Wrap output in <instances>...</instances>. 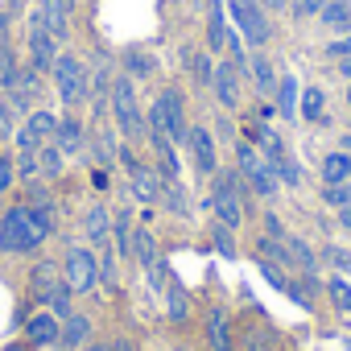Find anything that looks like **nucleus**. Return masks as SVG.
Instances as JSON below:
<instances>
[{"label":"nucleus","mask_w":351,"mask_h":351,"mask_svg":"<svg viewBox=\"0 0 351 351\" xmlns=\"http://www.w3.org/2000/svg\"><path fill=\"white\" fill-rule=\"evenodd\" d=\"M252 203H256V195L240 178V169L236 165H219L215 178L207 182V195H203V207L211 211V219L232 228V232H244V223L252 215Z\"/></svg>","instance_id":"f257e3e1"},{"label":"nucleus","mask_w":351,"mask_h":351,"mask_svg":"<svg viewBox=\"0 0 351 351\" xmlns=\"http://www.w3.org/2000/svg\"><path fill=\"white\" fill-rule=\"evenodd\" d=\"M50 240L29 223L25 203H9L0 211V256H13V261H34Z\"/></svg>","instance_id":"f03ea898"},{"label":"nucleus","mask_w":351,"mask_h":351,"mask_svg":"<svg viewBox=\"0 0 351 351\" xmlns=\"http://www.w3.org/2000/svg\"><path fill=\"white\" fill-rule=\"evenodd\" d=\"M108 108H112V124H116V132L124 136V141H145V108H141V99H136V83L128 79V75H116L112 79V95H108Z\"/></svg>","instance_id":"7ed1b4c3"},{"label":"nucleus","mask_w":351,"mask_h":351,"mask_svg":"<svg viewBox=\"0 0 351 351\" xmlns=\"http://www.w3.org/2000/svg\"><path fill=\"white\" fill-rule=\"evenodd\" d=\"M232 149H236V169H240V178L248 182V191L256 195V203H273L281 195V182H277L273 165L261 157V149L252 141H236Z\"/></svg>","instance_id":"20e7f679"},{"label":"nucleus","mask_w":351,"mask_h":351,"mask_svg":"<svg viewBox=\"0 0 351 351\" xmlns=\"http://www.w3.org/2000/svg\"><path fill=\"white\" fill-rule=\"evenodd\" d=\"M145 124L149 128H161L173 145H186V132H191V120H186V99H182V91L178 87H165V91H157V99H153V108H149V116H145Z\"/></svg>","instance_id":"39448f33"},{"label":"nucleus","mask_w":351,"mask_h":351,"mask_svg":"<svg viewBox=\"0 0 351 351\" xmlns=\"http://www.w3.org/2000/svg\"><path fill=\"white\" fill-rule=\"evenodd\" d=\"M50 83H54V95H58V104L71 112V108H79L87 95H91V75H87V66L79 62V54H58V62H54V71H50Z\"/></svg>","instance_id":"423d86ee"},{"label":"nucleus","mask_w":351,"mask_h":351,"mask_svg":"<svg viewBox=\"0 0 351 351\" xmlns=\"http://www.w3.org/2000/svg\"><path fill=\"white\" fill-rule=\"evenodd\" d=\"M58 261H62V281L71 285L75 298L99 289V252H95V248H87V244H66V252H62Z\"/></svg>","instance_id":"0eeeda50"},{"label":"nucleus","mask_w":351,"mask_h":351,"mask_svg":"<svg viewBox=\"0 0 351 351\" xmlns=\"http://www.w3.org/2000/svg\"><path fill=\"white\" fill-rule=\"evenodd\" d=\"M116 161L128 173V199L141 203V207H157V199H161V173H157V165L153 161H141L128 145H120V157Z\"/></svg>","instance_id":"6e6552de"},{"label":"nucleus","mask_w":351,"mask_h":351,"mask_svg":"<svg viewBox=\"0 0 351 351\" xmlns=\"http://www.w3.org/2000/svg\"><path fill=\"white\" fill-rule=\"evenodd\" d=\"M58 54H62V42L38 21V17H29V25H25V66L34 71V75H50L54 71V62H58Z\"/></svg>","instance_id":"1a4fd4ad"},{"label":"nucleus","mask_w":351,"mask_h":351,"mask_svg":"<svg viewBox=\"0 0 351 351\" xmlns=\"http://www.w3.org/2000/svg\"><path fill=\"white\" fill-rule=\"evenodd\" d=\"M186 157H191V169L199 173V182H211L215 178V169H219V141L207 124H191L186 132Z\"/></svg>","instance_id":"9d476101"},{"label":"nucleus","mask_w":351,"mask_h":351,"mask_svg":"<svg viewBox=\"0 0 351 351\" xmlns=\"http://www.w3.org/2000/svg\"><path fill=\"white\" fill-rule=\"evenodd\" d=\"M228 13H232L236 29L244 34V42H248L252 50H265V46H269L273 29H269V17H265V9H261V0H228Z\"/></svg>","instance_id":"9b49d317"},{"label":"nucleus","mask_w":351,"mask_h":351,"mask_svg":"<svg viewBox=\"0 0 351 351\" xmlns=\"http://www.w3.org/2000/svg\"><path fill=\"white\" fill-rule=\"evenodd\" d=\"M54 128H58V116L46 112V108H34L25 116V124H17V132H13L17 153H38L42 145H50L54 141Z\"/></svg>","instance_id":"f8f14e48"},{"label":"nucleus","mask_w":351,"mask_h":351,"mask_svg":"<svg viewBox=\"0 0 351 351\" xmlns=\"http://www.w3.org/2000/svg\"><path fill=\"white\" fill-rule=\"evenodd\" d=\"M58 285H62V261L38 256V261L29 265V277H25V298H29V306H34V310L46 306V298H50Z\"/></svg>","instance_id":"ddd939ff"},{"label":"nucleus","mask_w":351,"mask_h":351,"mask_svg":"<svg viewBox=\"0 0 351 351\" xmlns=\"http://www.w3.org/2000/svg\"><path fill=\"white\" fill-rule=\"evenodd\" d=\"M203 343L207 351H236V330H232V314L223 302H207L203 310Z\"/></svg>","instance_id":"4468645a"},{"label":"nucleus","mask_w":351,"mask_h":351,"mask_svg":"<svg viewBox=\"0 0 351 351\" xmlns=\"http://www.w3.org/2000/svg\"><path fill=\"white\" fill-rule=\"evenodd\" d=\"M79 236H83L87 248H108V244H112V207H108L104 199L91 203V207L83 211V219H79Z\"/></svg>","instance_id":"2eb2a0df"},{"label":"nucleus","mask_w":351,"mask_h":351,"mask_svg":"<svg viewBox=\"0 0 351 351\" xmlns=\"http://www.w3.org/2000/svg\"><path fill=\"white\" fill-rule=\"evenodd\" d=\"M191 314H195L191 289H186L178 277H165V289H161V318L173 322V326H182V322H191Z\"/></svg>","instance_id":"dca6fc26"},{"label":"nucleus","mask_w":351,"mask_h":351,"mask_svg":"<svg viewBox=\"0 0 351 351\" xmlns=\"http://www.w3.org/2000/svg\"><path fill=\"white\" fill-rule=\"evenodd\" d=\"M211 95L223 112H236L240 108V66L232 58L215 62V79H211Z\"/></svg>","instance_id":"f3484780"},{"label":"nucleus","mask_w":351,"mask_h":351,"mask_svg":"<svg viewBox=\"0 0 351 351\" xmlns=\"http://www.w3.org/2000/svg\"><path fill=\"white\" fill-rule=\"evenodd\" d=\"M157 207H161L169 219H178V223H195V203H191L186 182H161V199H157Z\"/></svg>","instance_id":"a211bd4d"},{"label":"nucleus","mask_w":351,"mask_h":351,"mask_svg":"<svg viewBox=\"0 0 351 351\" xmlns=\"http://www.w3.org/2000/svg\"><path fill=\"white\" fill-rule=\"evenodd\" d=\"M29 17H38V21H42L58 42H66V38H71V0H38Z\"/></svg>","instance_id":"6ab92c4d"},{"label":"nucleus","mask_w":351,"mask_h":351,"mask_svg":"<svg viewBox=\"0 0 351 351\" xmlns=\"http://www.w3.org/2000/svg\"><path fill=\"white\" fill-rule=\"evenodd\" d=\"M54 145H58V153L71 161V157H79L83 149H87V128H83V120L75 116V112H66V116H58V128H54Z\"/></svg>","instance_id":"aec40b11"},{"label":"nucleus","mask_w":351,"mask_h":351,"mask_svg":"<svg viewBox=\"0 0 351 351\" xmlns=\"http://www.w3.org/2000/svg\"><path fill=\"white\" fill-rule=\"evenodd\" d=\"M25 339H29L34 347H58V339H62V322H58L46 306H38V310L25 318Z\"/></svg>","instance_id":"412c9836"},{"label":"nucleus","mask_w":351,"mask_h":351,"mask_svg":"<svg viewBox=\"0 0 351 351\" xmlns=\"http://www.w3.org/2000/svg\"><path fill=\"white\" fill-rule=\"evenodd\" d=\"M91 339H95V318L83 314V310H75V314L62 322V339H58V347H66V351H83Z\"/></svg>","instance_id":"4be33fe9"},{"label":"nucleus","mask_w":351,"mask_h":351,"mask_svg":"<svg viewBox=\"0 0 351 351\" xmlns=\"http://www.w3.org/2000/svg\"><path fill=\"white\" fill-rule=\"evenodd\" d=\"M157 261H161V240H157V232H149L145 223L132 228V265H136L141 273H149Z\"/></svg>","instance_id":"5701e85b"},{"label":"nucleus","mask_w":351,"mask_h":351,"mask_svg":"<svg viewBox=\"0 0 351 351\" xmlns=\"http://www.w3.org/2000/svg\"><path fill=\"white\" fill-rule=\"evenodd\" d=\"M318 182H322V186L351 182V153H347V149H330V153H322V161H318Z\"/></svg>","instance_id":"b1692460"},{"label":"nucleus","mask_w":351,"mask_h":351,"mask_svg":"<svg viewBox=\"0 0 351 351\" xmlns=\"http://www.w3.org/2000/svg\"><path fill=\"white\" fill-rule=\"evenodd\" d=\"M112 252L132 261V207H112Z\"/></svg>","instance_id":"393cba45"},{"label":"nucleus","mask_w":351,"mask_h":351,"mask_svg":"<svg viewBox=\"0 0 351 351\" xmlns=\"http://www.w3.org/2000/svg\"><path fill=\"white\" fill-rule=\"evenodd\" d=\"M223 42H228V5L223 0H207V50L223 54Z\"/></svg>","instance_id":"a878e982"},{"label":"nucleus","mask_w":351,"mask_h":351,"mask_svg":"<svg viewBox=\"0 0 351 351\" xmlns=\"http://www.w3.org/2000/svg\"><path fill=\"white\" fill-rule=\"evenodd\" d=\"M248 75H252V83H256V91H261V99H269V95H277V71H273V62L265 58V54H248V66H244Z\"/></svg>","instance_id":"bb28decb"},{"label":"nucleus","mask_w":351,"mask_h":351,"mask_svg":"<svg viewBox=\"0 0 351 351\" xmlns=\"http://www.w3.org/2000/svg\"><path fill=\"white\" fill-rule=\"evenodd\" d=\"M269 165H273V173H277L281 186H289V191H302V186H306V169H302V161H298L289 149H285L277 161H269Z\"/></svg>","instance_id":"cd10ccee"},{"label":"nucleus","mask_w":351,"mask_h":351,"mask_svg":"<svg viewBox=\"0 0 351 351\" xmlns=\"http://www.w3.org/2000/svg\"><path fill=\"white\" fill-rule=\"evenodd\" d=\"M120 66H124V75H128L132 83L157 75V58H153L149 50H124V54H120Z\"/></svg>","instance_id":"c85d7f7f"},{"label":"nucleus","mask_w":351,"mask_h":351,"mask_svg":"<svg viewBox=\"0 0 351 351\" xmlns=\"http://www.w3.org/2000/svg\"><path fill=\"white\" fill-rule=\"evenodd\" d=\"M298 120H306V124H322V120H326V91H322V87H302Z\"/></svg>","instance_id":"c756f323"},{"label":"nucleus","mask_w":351,"mask_h":351,"mask_svg":"<svg viewBox=\"0 0 351 351\" xmlns=\"http://www.w3.org/2000/svg\"><path fill=\"white\" fill-rule=\"evenodd\" d=\"M269 347H273L269 322H261V318L244 322V330H240V339H236V351H269Z\"/></svg>","instance_id":"7c9ffc66"},{"label":"nucleus","mask_w":351,"mask_h":351,"mask_svg":"<svg viewBox=\"0 0 351 351\" xmlns=\"http://www.w3.org/2000/svg\"><path fill=\"white\" fill-rule=\"evenodd\" d=\"M318 25L339 34V38L351 34V5H347V0H326V9L318 13Z\"/></svg>","instance_id":"2f4dec72"},{"label":"nucleus","mask_w":351,"mask_h":351,"mask_svg":"<svg viewBox=\"0 0 351 351\" xmlns=\"http://www.w3.org/2000/svg\"><path fill=\"white\" fill-rule=\"evenodd\" d=\"M298 79L293 75H281L277 79V112L285 116V120H298Z\"/></svg>","instance_id":"473e14b6"},{"label":"nucleus","mask_w":351,"mask_h":351,"mask_svg":"<svg viewBox=\"0 0 351 351\" xmlns=\"http://www.w3.org/2000/svg\"><path fill=\"white\" fill-rule=\"evenodd\" d=\"M38 165H42V182H58L62 178V169H66V157L58 153V145H42L38 149Z\"/></svg>","instance_id":"72a5a7b5"},{"label":"nucleus","mask_w":351,"mask_h":351,"mask_svg":"<svg viewBox=\"0 0 351 351\" xmlns=\"http://www.w3.org/2000/svg\"><path fill=\"white\" fill-rule=\"evenodd\" d=\"M236 236H240V232H232V228H223V223L211 219V248H215L223 261H240V244H236Z\"/></svg>","instance_id":"f704fd0d"},{"label":"nucleus","mask_w":351,"mask_h":351,"mask_svg":"<svg viewBox=\"0 0 351 351\" xmlns=\"http://www.w3.org/2000/svg\"><path fill=\"white\" fill-rule=\"evenodd\" d=\"M191 79L199 83V87H211V79H215V58H211V50H191Z\"/></svg>","instance_id":"c9c22d12"},{"label":"nucleus","mask_w":351,"mask_h":351,"mask_svg":"<svg viewBox=\"0 0 351 351\" xmlns=\"http://www.w3.org/2000/svg\"><path fill=\"white\" fill-rule=\"evenodd\" d=\"M46 310H50V314H54L58 322H66V318H71V314L79 310V306H75V293H71V285H66V281H62V285H58V289H54V293L46 298Z\"/></svg>","instance_id":"e433bc0d"},{"label":"nucleus","mask_w":351,"mask_h":351,"mask_svg":"<svg viewBox=\"0 0 351 351\" xmlns=\"http://www.w3.org/2000/svg\"><path fill=\"white\" fill-rule=\"evenodd\" d=\"M13 165H17V186H34V182H42L38 153H13Z\"/></svg>","instance_id":"4c0bfd02"},{"label":"nucleus","mask_w":351,"mask_h":351,"mask_svg":"<svg viewBox=\"0 0 351 351\" xmlns=\"http://www.w3.org/2000/svg\"><path fill=\"white\" fill-rule=\"evenodd\" d=\"M256 273H261L277 293H289V285H293V273H285L281 265H273V261H265V256H256Z\"/></svg>","instance_id":"58836bf2"},{"label":"nucleus","mask_w":351,"mask_h":351,"mask_svg":"<svg viewBox=\"0 0 351 351\" xmlns=\"http://www.w3.org/2000/svg\"><path fill=\"white\" fill-rule=\"evenodd\" d=\"M326 298L335 302L339 314H351V281H347L343 273H335V277L326 281Z\"/></svg>","instance_id":"ea45409f"},{"label":"nucleus","mask_w":351,"mask_h":351,"mask_svg":"<svg viewBox=\"0 0 351 351\" xmlns=\"http://www.w3.org/2000/svg\"><path fill=\"white\" fill-rule=\"evenodd\" d=\"M116 269H120V256L112 252V244H108V248H99V285H116V281H120V273H116Z\"/></svg>","instance_id":"a19ab883"},{"label":"nucleus","mask_w":351,"mask_h":351,"mask_svg":"<svg viewBox=\"0 0 351 351\" xmlns=\"http://www.w3.org/2000/svg\"><path fill=\"white\" fill-rule=\"evenodd\" d=\"M318 199H322V207L339 211V207H347V203H351V182H339V186H322V191H318Z\"/></svg>","instance_id":"79ce46f5"},{"label":"nucleus","mask_w":351,"mask_h":351,"mask_svg":"<svg viewBox=\"0 0 351 351\" xmlns=\"http://www.w3.org/2000/svg\"><path fill=\"white\" fill-rule=\"evenodd\" d=\"M17 108L9 104V95L5 91H0V141H13V132H17Z\"/></svg>","instance_id":"37998d69"},{"label":"nucleus","mask_w":351,"mask_h":351,"mask_svg":"<svg viewBox=\"0 0 351 351\" xmlns=\"http://www.w3.org/2000/svg\"><path fill=\"white\" fill-rule=\"evenodd\" d=\"M17 191V165H13V153L0 149V199Z\"/></svg>","instance_id":"c03bdc74"},{"label":"nucleus","mask_w":351,"mask_h":351,"mask_svg":"<svg viewBox=\"0 0 351 351\" xmlns=\"http://www.w3.org/2000/svg\"><path fill=\"white\" fill-rule=\"evenodd\" d=\"M322 261L330 265V273H351V252L339 248V244H326L322 248Z\"/></svg>","instance_id":"a18cd8bd"},{"label":"nucleus","mask_w":351,"mask_h":351,"mask_svg":"<svg viewBox=\"0 0 351 351\" xmlns=\"http://www.w3.org/2000/svg\"><path fill=\"white\" fill-rule=\"evenodd\" d=\"M326 9V0H289V13L298 17V21H310V17H318Z\"/></svg>","instance_id":"49530a36"},{"label":"nucleus","mask_w":351,"mask_h":351,"mask_svg":"<svg viewBox=\"0 0 351 351\" xmlns=\"http://www.w3.org/2000/svg\"><path fill=\"white\" fill-rule=\"evenodd\" d=\"M261 232H265V236H277V240H281V236H285L289 228L281 223V215H277L273 207H265V215H261Z\"/></svg>","instance_id":"de8ad7c7"},{"label":"nucleus","mask_w":351,"mask_h":351,"mask_svg":"<svg viewBox=\"0 0 351 351\" xmlns=\"http://www.w3.org/2000/svg\"><path fill=\"white\" fill-rule=\"evenodd\" d=\"M326 58H335V62H343V58H351V34H343V38H335V42H326Z\"/></svg>","instance_id":"09e8293b"},{"label":"nucleus","mask_w":351,"mask_h":351,"mask_svg":"<svg viewBox=\"0 0 351 351\" xmlns=\"http://www.w3.org/2000/svg\"><path fill=\"white\" fill-rule=\"evenodd\" d=\"M108 347L112 351H136V339L128 330H116V335H108Z\"/></svg>","instance_id":"8fccbe9b"},{"label":"nucleus","mask_w":351,"mask_h":351,"mask_svg":"<svg viewBox=\"0 0 351 351\" xmlns=\"http://www.w3.org/2000/svg\"><path fill=\"white\" fill-rule=\"evenodd\" d=\"M108 186H112V169H108V165H95V169H91V191L104 195Z\"/></svg>","instance_id":"3c124183"},{"label":"nucleus","mask_w":351,"mask_h":351,"mask_svg":"<svg viewBox=\"0 0 351 351\" xmlns=\"http://www.w3.org/2000/svg\"><path fill=\"white\" fill-rule=\"evenodd\" d=\"M335 223H339V228H343V232H351V203H347V207H339V211H335Z\"/></svg>","instance_id":"603ef678"},{"label":"nucleus","mask_w":351,"mask_h":351,"mask_svg":"<svg viewBox=\"0 0 351 351\" xmlns=\"http://www.w3.org/2000/svg\"><path fill=\"white\" fill-rule=\"evenodd\" d=\"M261 9H269V13H285V9H289V0H261Z\"/></svg>","instance_id":"864d4df0"},{"label":"nucleus","mask_w":351,"mask_h":351,"mask_svg":"<svg viewBox=\"0 0 351 351\" xmlns=\"http://www.w3.org/2000/svg\"><path fill=\"white\" fill-rule=\"evenodd\" d=\"M273 116H277V108H273V104H269V99H265V104H261V108H256V120H265V124H269V120H273Z\"/></svg>","instance_id":"5fc2aeb1"},{"label":"nucleus","mask_w":351,"mask_h":351,"mask_svg":"<svg viewBox=\"0 0 351 351\" xmlns=\"http://www.w3.org/2000/svg\"><path fill=\"white\" fill-rule=\"evenodd\" d=\"M83 351H112V347H108V339H91V343H87Z\"/></svg>","instance_id":"6e6d98bb"},{"label":"nucleus","mask_w":351,"mask_h":351,"mask_svg":"<svg viewBox=\"0 0 351 351\" xmlns=\"http://www.w3.org/2000/svg\"><path fill=\"white\" fill-rule=\"evenodd\" d=\"M339 75H343V79L351 83V58H343V62H339Z\"/></svg>","instance_id":"4d7b16f0"},{"label":"nucleus","mask_w":351,"mask_h":351,"mask_svg":"<svg viewBox=\"0 0 351 351\" xmlns=\"http://www.w3.org/2000/svg\"><path fill=\"white\" fill-rule=\"evenodd\" d=\"M9 351H34V343H29V339H25V343H21V347H9Z\"/></svg>","instance_id":"13d9d810"},{"label":"nucleus","mask_w":351,"mask_h":351,"mask_svg":"<svg viewBox=\"0 0 351 351\" xmlns=\"http://www.w3.org/2000/svg\"><path fill=\"white\" fill-rule=\"evenodd\" d=\"M199 5H207V0H191V9H199Z\"/></svg>","instance_id":"bf43d9fd"},{"label":"nucleus","mask_w":351,"mask_h":351,"mask_svg":"<svg viewBox=\"0 0 351 351\" xmlns=\"http://www.w3.org/2000/svg\"><path fill=\"white\" fill-rule=\"evenodd\" d=\"M347 108H351V83H347Z\"/></svg>","instance_id":"052dcab7"},{"label":"nucleus","mask_w":351,"mask_h":351,"mask_svg":"<svg viewBox=\"0 0 351 351\" xmlns=\"http://www.w3.org/2000/svg\"><path fill=\"white\" fill-rule=\"evenodd\" d=\"M347 132H351V128H347Z\"/></svg>","instance_id":"680f3d73"}]
</instances>
